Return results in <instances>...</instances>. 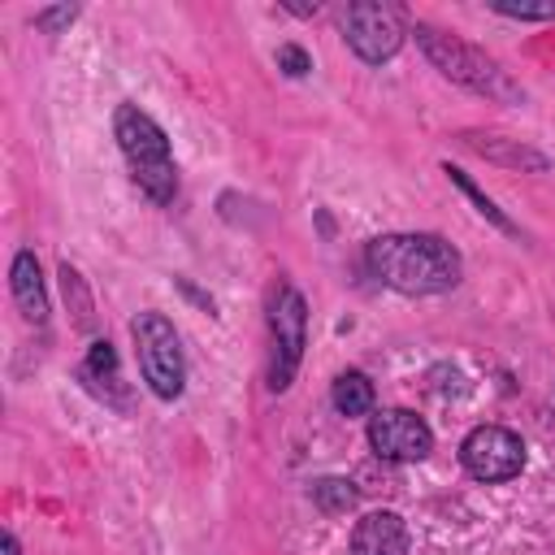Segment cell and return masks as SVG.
<instances>
[{
    "instance_id": "6da1fadb",
    "label": "cell",
    "mask_w": 555,
    "mask_h": 555,
    "mask_svg": "<svg viewBox=\"0 0 555 555\" xmlns=\"http://www.w3.org/2000/svg\"><path fill=\"white\" fill-rule=\"evenodd\" d=\"M364 264L399 295H442L464 278V260L442 234H382L364 247Z\"/></svg>"
},
{
    "instance_id": "7a4b0ae2",
    "label": "cell",
    "mask_w": 555,
    "mask_h": 555,
    "mask_svg": "<svg viewBox=\"0 0 555 555\" xmlns=\"http://www.w3.org/2000/svg\"><path fill=\"white\" fill-rule=\"evenodd\" d=\"M412 35H416L425 61H429L447 82H455V87H464V91H473V95L499 100V104H525V87H520L490 52H481L477 43H464L460 35H447V30L429 26V22H416Z\"/></svg>"
},
{
    "instance_id": "3957f363",
    "label": "cell",
    "mask_w": 555,
    "mask_h": 555,
    "mask_svg": "<svg viewBox=\"0 0 555 555\" xmlns=\"http://www.w3.org/2000/svg\"><path fill=\"white\" fill-rule=\"evenodd\" d=\"M113 139H117V147H121L139 191L152 204H160V208L173 204V195H178V165H173V147H169L165 130L156 126V117L143 113L139 104H117Z\"/></svg>"
},
{
    "instance_id": "277c9868",
    "label": "cell",
    "mask_w": 555,
    "mask_h": 555,
    "mask_svg": "<svg viewBox=\"0 0 555 555\" xmlns=\"http://www.w3.org/2000/svg\"><path fill=\"white\" fill-rule=\"evenodd\" d=\"M130 338H134V356H139V373L147 390L165 403L178 399L186 390V360H182L173 321L165 312H139L130 321Z\"/></svg>"
},
{
    "instance_id": "5b68a950",
    "label": "cell",
    "mask_w": 555,
    "mask_h": 555,
    "mask_svg": "<svg viewBox=\"0 0 555 555\" xmlns=\"http://www.w3.org/2000/svg\"><path fill=\"white\" fill-rule=\"evenodd\" d=\"M304 343H308V304L291 282H282L269 299V390L282 395L295 382Z\"/></svg>"
},
{
    "instance_id": "8992f818",
    "label": "cell",
    "mask_w": 555,
    "mask_h": 555,
    "mask_svg": "<svg viewBox=\"0 0 555 555\" xmlns=\"http://www.w3.org/2000/svg\"><path fill=\"white\" fill-rule=\"evenodd\" d=\"M338 26H343V43H347L364 65L390 61V56L403 48V35H408L403 9L382 4V0H356V4H347L343 17H338Z\"/></svg>"
},
{
    "instance_id": "52a82bcc",
    "label": "cell",
    "mask_w": 555,
    "mask_h": 555,
    "mask_svg": "<svg viewBox=\"0 0 555 555\" xmlns=\"http://www.w3.org/2000/svg\"><path fill=\"white\" fill-rule=\"evenodd\" d=\"M460 464L477 481H512L525 468V442L503 425H477L460 442Z\"/></svg>"
},
{
    "instance_id": "ba28073f",
    "label": "cell",
    "mask_w": 555,
    "mask_h": 555,
    "mask_svg": "<svg viewBox=\"0 0 555 555\" xmlns=\"http://www.w3.org/2000/svg\"><path fill=\"white\" fill-rule=\"evenodd\" d=\"M369 447L377 460L412 464L434 451V429L408 408H382L369 416Z\"/></svg>"
},
{
    "instance_id": "9c48e42d",
    "label": "cell",
    "mask_w": 555,
    "mask_h": 555,
    "mask_svg": "<svg viewBox=\"0 0 555 555\" xmlns=\"http://www.w3.org/2000/svg\"><path fill=\"white\" fill-rule=\"evenodd\" d=\"M408 546H412V533L403 516L390 507L360 516L351 529V555H408Z\"/></svg>"
},
{
    "instance_id": "30bf717a",
    "label": "cell",
    "mask_w": 555,
    "mask_h": 555,
    "mask_svg": "<svg viewBox=\"0 0 555 555\" xmlns=\"http://www.w3.org/2000/svg\"><path fill=\"white\" fill-rule=\"evenodd\" d=\"M78 377L95 399H104L117 412H130V395H126V382H121V369H117V351H113L108 338H95L87 347V360L78 364Z\"/></svg>"
},
{
    "instance_id": "8fae6325",
    "label": "cell",
    "mask_w": 555,
    "mask_h": 555,
    "mask_svg": "<svg viewBox=\"0 0 555 555\" xmlns=\"http://www.w3.org/2000/svg\"><path fill=\"white\" fill-rule=\"evenodd\" d=\"M460 139H464V147H473L477 156H486V160H494V165L529 169V173H542V169H546V156H542L538 147H529V143L512 139V134H494V130H464Z\"/></svg>"
},
{
    "instance_id": "7c38bea8",
    "label": "cell",
    "mask_w": 555,
    "mask_h": 555,
    "mask_svg": "<svg viewBox=\"0 0 555 555\" xmlns=\"http://www.w3.org/2000/svg\"><path fill=\"white\" fill-rule=\"evenodd\" d=\"M9 286H13V299H17V312L30 321V325H43L48 321V286H43V269H39V256L35 251H17L13 264H9Z\"/></svg>"
},
{
    "instance_id": "4fadbf2b",
    "label": "cell",
    "mask_w": 555,
    "mask_h": 555,
    "mask_svg": "<svg viewBox=\"0 0 555 555\" xmlns=\"http://www.w3.org/2000/svg\"><path fill=\"white\" fill-rule=\"evenodd\" d=\"M330 399H334V408L343 416H364V412H373V382L360 369H347V373L334 377Z\"/></svg>"
},
{
    "instance_id": "5bb4252c",
    "label": "cell",
    "mask_w": 555,
    "mask_h": 555,
    "mask_svg": "<svg viewBox=\"0 0 555 555\" xmlns=\"http://www.w3.org/2000/svg\"><path fill=\"white\" fill-rule=\"evenodd\" d=\"M308 499H312L325 516H343V512H351V507H356L360 490H356V481H351V477H317V481H312V490H308Z\"/></svg>"
},
{
    "instance_id": "9a60e30c",
    "label": "cell",
    "mask_w": 555,
    "mask_h": 555,
    "mask_svg": "<svg viewBox=\"0 0 555 555\" xmlns=\"http://www.w3.org/2000/svg\"><path fill=\"white\" fill-rule=\"evenodd\" d=\"M442 173L451 178V186H460V191H464V195L473 199V208H477V212H481L486 221H494V225H499L503 234H516V225H512V221L503 217V208H499V204H494L490 195H481V186H477V182H473V178H468L464 169H455V165H442Z\"/></svg>"
},
{
    "instance_id": "2e32d148",
    "label": "cell",
    "mask_w": 555,
    "mask_h": 555,
    "mask_svg": "<svg viewBox=\"0 0 555 555\" xmlns=\"http://www.w3.org/2000/svg\"><path fill=\"white\" fill-rule=\"evenodd\" d=\"M61 291H65V304H74V321H78L82 330H91V321H95L91 295H87V286H82V273H78L69 260L61 264Z\"/></svg>"
},
{
    "instance_id": "e0dca14e",
    "label": "cell",
    "mask_w": 555,
    "mask_h": 555,
    "mask_svg": "<svg viewBox=\"0 0 555 555\" xmlns=\"http://www.w3.org/2000/svg\"><path fill=\"white\" fill-rule=\"evenodd\" d=\"M273 61H278V69H286L291 78H304V74L312 69V56H308L299 43H282V48L273 52Z\"/></svg>"
},
{
    "instance_id": "ac0fdd59",
    "label": "cell",
    "mask_w": 555,
    "mask_h": 555,
    "mask_svg": "<svg viewBox=\"0 0 555 555\" xmlns=\"http://www.w3.org/2000/svg\"><path fill=\"white\" fill-rule=\"evenodd\" d=\"M74 17H78V9H74V4H52V9H39V13H35V26H39L43 35H56V30H61V26H69Z\"/></svg>"
},
{
    "instance_id": "d6986e66",
    "label": "cell",
    "mask_w": 555,
    "mask_h": 555,
    "mask_svg": "<svg viewBox=\"0 0 555 555\" xmlns=\"http://www.w3.org/2000/svg\"><path fill=\"white\" fill-rule=\"evenodd\" d=\"M494 13L516 22H555V4H494Z\"/></svg>"
},
{
    "instance_id": "ffe728a7",
    "label": "cell",
    "mask_w": 555,
    "mask_h": 555,
    "mask_svg": "<svg viewBox=\"0 0 555 555\" xmlns=\"http://www.w3.org/2000/svg\"><path fill=\"white\" fill-rule=\"evenodd\" d=\"M0 542H4V555H22V546H17V538H13V529H4V533H0Z\"/></svg>"
}]
</instances>
